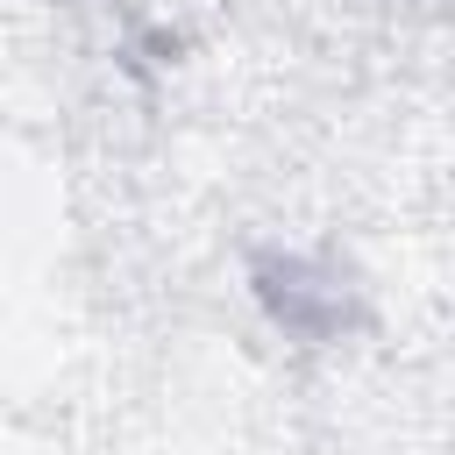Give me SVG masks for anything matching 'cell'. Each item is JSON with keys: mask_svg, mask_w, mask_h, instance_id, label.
<instances>
[{"mask_svg": "<svg viewBox=\"0 0 455 455\" xmlns=\"http://www.w3.org/2000/svg\"><path fill=\"white\" fill-rule=\"evenodd\" d=\"M256 277H263L256 291H263V306H270V320H277V327H291V334H327V327H334L341 299H334L306 263H291V256H284V263H263Z\"/></svg>", "mask_w": 455, "mask_h": 455, "instance_id": "6da1fadb", "label": "cell"}]
</instances>
